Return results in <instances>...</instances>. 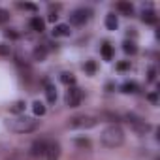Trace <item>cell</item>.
I'll return each instance as SVG.
<instances>
[{
	"label": "cell",
	"instance_id": "obj_1",
	"mask_svg": "<svg viewBox=\"0 0 160 160\" xmlns=\"http://www.w3.org/2000/svg\"><path fill=\"white\" fill-rule=\"evenodd\" d=\"M100 141L108 149H117V147H121L124 143V130L119 124H109V126H106L102 130Z\"/></svg>",
	"mask_w": 160,
	"mask_h": 160
},
{
	"label": "cell",
	"instance_id": "obj_2",
	"mask_svg": "<svg viewBox=\"0 0 160 160\" xmlns=\"http://www.w3.org/2000/svg\"><path fill=\"white\" fill-rule=\"evenodd\" d=\"M40 126V121H36L34 117H17L15 121L10 122V128L15 134H30Z\"/></svg>",
	"mask_w": 160,
	"mask_h": 160
},
{
	"label": "cell",
	"instance_id": "obj_3",
	"mask_svg": "<svg viewBox=\"0 0 160 160\" xmlns=\"http://www.w3.org/2000/svg\"><path fill=\"white\" fill-rule=\"evenodd\" d=\"M98 119L92 117V115H75L68 121V126L70 128H79V130H83V128H92L96 126Z\"/></svg>",
	"mask_w": 160,
	"mask_h": 160
},
{
	"label": "cell",
	"instance_id": "obj_4",
	"mask_svg": "<svg viewBox=\"0 0 160 160\" xmlns=\"http://www.w3.org/2000/svg\"><path fill=\"white\" fill-rule=\"evenodd\" d=\"M81 100H83V91L79 89V87H70L68 89V92H66V104L70 106V108H77L79 104H81Z\"/></svg>",
	"mask_w": 160,
	"mask_h": 160
},
{
	"label": "cell",
	"instance_id": "obj_5",
	"mask_svg": "<svg viewBox=\"0 0 160 160\" xmlns=\"http://www.w3.org/2000/svg\"><path fill=\"white\" fill-rule=\"evenodd\" d=\"M89 17H91V10H87V8H77V10L72 12L70 21L73 25H85L89 21Z\"/></svg>",
	"mask_w": 160,
	"mask_h": 160
},
{
	"label": "cell",
	"instance_id": "obj_6",
	"mask_svg": "<svg viewBox=\"0 0 160 160\" xmlns=\"http://www.w3.org/2000/svg\"><path fill=\"white\" fill-rule=\"evenodd\" d=\"M126 121H128V124H130L138 134H145V132L149 130V124H147L143 119L136 117V115H126Z\"/></svg>",
	"mask_w": 160,
	"mask_h": 160
},
{
	"label": "cell",
	"instance_id": "obj_7",
	"mask_svg": "<svg viewBox=\"0 0 160 160\" xmlns=\"http://www.w3.org/2000/svg\"><path fill=\"white\" fill-rule=\"evenodd\" d=\"M47 141L45 139H36L34 143H32V147H30V156L32 158H42V156H45V152H47Z\"/></svg>",
	"mask_w": 160,
	"mask_h": 160
},
{
	"label": "cell",
	"instance_id": "obj_8",
	"mask_svg": "<svg viewBox=\"0 0 160 160\" xmlns=\"http://www.w3.org/2000/svg\"><path fill=\"white\" fill-rule=\"evenodd\" d=\"M58 156H60V145H58L57 141L49 143V145H47L45 158H47V160H58Z\"/></svg>",
	"mask_w": 160,
	"mask_h": 160
},
{
	"label": "cell",
	"instance_id": "obj_9",
	"mask_svg": "<svg viewBox=\"0 0 160 160\" xmlns=\"http://www.w3.org/2000/svg\"><path fill=\"white\" fill-rule=\"evenodd\" d=\"M43 85H45V96H47V102H49V104H55V100H57V89H55V85L49 81V79H43Z\"/></svg>",
	"mask_w": 160,
	"mask_h": 160
},
{
	"label": "cell",
	"instance_id": "obj_10",
	"mask_svg": "<svg viewBox=\"0 0 160 160\" xmlns=\"http://www.w3.org/2000/svg\"><path fill=\"white\" fill-rule=\"evenodd\" d=\"M70 34H72L70 25H64V23H62V25H57V27L53 28V36H55V38H58V36L64 38V36H70Z\"/></svg>",
	"mask_w": 160,
	"mask_h": 160
},
{
	"label": "cell",
	"instance_id": "obj_11",
	"mask_svg": "<svg viewBox=\"0 0 160 160\" xmlns=\"http://www.w3.org/2000/svg\"><path fill=\"white\" fill-rule=\"evenodd\" d=\"M30 28L36 30V32H43L45 30V21L40 19V17H32L30 19Z\"/></svg>",
	"mask_w": 160,
	"mask_h": 160
},
{
	"label": "cell",
	"instance_id": "obj_12",
	"mask_svg": "<svg viewBox=\"0 0 160 160\" xmlns=\"http://www.w3.org/2000/svg\"><path fill=\"white\" fill-rule=\"evenodd\" d=\"M117 10H119L121 13L128 15V17H130V15L134 13V6H132L130 2H119V4H117Z\"/></svg>",
	"mask_w": 160,
	"mask_h": 160
},
{
	"label": "cell",
	"instance_id": "obj_13",
	"mask_svg": "<svg viewBox=\"0 0 160 160\" xmlns=\"http://www.w3.org/2000/svg\"><path fill=\"white\" fill-rule=\"evenodd\" d=\"M47 51H49V49H47L45 45H38V47L34 49V53H32V55H34V58H36V60H40V62H42V60H45Z\"/></svg>",
	"mask_w": 160,
	"mask_h": 160
},
{
	"label": "cell",
	"instance_id": "obj_14",
	"mask_svg": "<svg viewBox=\"0 0 160 160\" xmlns=\"http://www.w3.org/2000/svg\"><path fill=\"white\" fill-rule=\"evenodd\" d=\"M141 21H143V23H149V25H154V23H156V15H154V12H152V10L143 12V13H141Z\"/></svg>",
	"mask_w": 160,
	"mask_h": 160
},
{
	"label": "cell",
	"instance_id": "obj_15",
	"mask_svg": "<svg viewBox=\"0 0 160 160\" xmlns=\"http://www.w3.org/2000/svg\"><path fill=\"white\" fill-rule=\"evenodd\" d=\"M106 27H108V30H115V28L119 27V19H117V15L109 13V15L106 17Z\"/></svg>",
	"mask_w": 160,
	"mask_h": 160
},
{
	"label": "cell",
	"instance_id": "obj_16",
	"mask_svg": "<svg viewBox=\"0 0 160 160\" xmlns=\"http://www.w3.org/2000/svg\"><path fill=\"white\" fill-rule=\"evenodd\" d=\"M60 81H62L64 85H70V87H73V85H75V77H73V73H68V72H64V73L60 75Z\"/></svg>",
	"mask_w": 160,
	"mask_h": 160
},
{
	"label": "cell",
	"instance_id": "obj_17",
	"mask_svg": "<svg viewBox=\"0 0 160 160\" xmlns=\"http://www.w3.org/2000/svg\"><path fill=\"white\" fill-rule=\"evenodd\" d=\"M75 145H77L79 149H83V151H89V149H91V139H89V138H77V139H75Z\"/></svg>",
	"mask_w": 160,
	"mask_h": 160
},
{
	"label": "cell",
	"instance_id": "obj_18",
	"mask_svg": "<svg viewBox=\"0 0 160 160\" xmlns=\"http://www.w3.org/2000/svg\"><path fill=\"white\" fill-rule=\"evenodd\" d=\"M102 57H104L106 60H111V58H113V47H111L108 42L102 45Z\"/></svg>",
	"mask_w": 160,
	"mask_h": 160
},
{
	"label": "cell",
	"instance_id": "obj_19",
	"mask_svg": "<svg viewBox=\"0 0 160 160\" xmlns=\"http://www.w3.org/2000/svg\"><path fill=\"white\" fill-rule=\"evenodd\" d=\"M25 106H27V104H25L23 100H17V102H13V104L10 106V111H12V113H23V111H25Z\"/></svg>",
	"mask_w": 160,
	"mask_h": 160
},
{
	"label": "cell",
	"instance_id": "obj_20",
	"mask_svg": "<svg viewBox=\"0 0 160 160\" xmlns=\"http://www.w3.org/2000/svg\"><path fill=\"white\" fill-rule=\"evenodd\" d=\"M32 111H34V115L42 117V115H45V106H43L42 102H34V104H32Z\"/></svg>",
	"mask_w": 160,
	"mask_h": 160
},
{
	"label": "cell",
	"instance_id": "obj_21",
	"mask_svg": "<svg viewBox=\"0 0 160 160\" xmlns=\"http://www.w3.org/2000/svg\"><path fill=\"white\" fill-rule=\"evenodd\" d=\"M121 91L126 92V94H130V92H136V91H138V85H136V83H124V85L121 87Z\"/></svg>",
	"mask_w": 160,
	"mask_h": 160
},
{
	"label": "cell",
	"instance_id": "obj_22",
	"mask_svg": "<svg viewBox=\"0 0 160 160\" xmlns=\"http://www.w3.org/2000/svg\"><path fill=\"white\" fill-rule=\"evenodd\" d=\"M21 10H27V12H38V6L36 4H30V2H21V4H17Z\"/></svg>",
	"mask_w": 160,
	"mask_h": 160
},
{
	"label": "cell",
	"instance_id": "obj_23",
	"mask_svg": "<svg viewBox=\"0 0 160 160\" xmlns=\"http://www.w3.org/2000/svg\"><path fill=\"white\" fill-rule=\"evenodd\" d=\"M122 49H124V53H130V55H134L138 49H136V45L132 43V42H124V45H122Z\"/></svg>",
	"mask_w": 160,
	"mask_h": 160
},
{
	"label": "cell",
	"instance_id": "obj_24",
	"mask_svg": "<svg viewBox=\"0 0 160 160\" xmlns=\"http://www.w3.org/2000/svg\"><path fill=\"white\" fill-rule=\"evenodd\" d=\"M6 38H10V40H19V32H15L13 28H10V30H6Z\"/></svg>",
	"mask_w": 160,
	"mask_h": 160
},
{
	"label": "cell",
	"instance_id": "obj_25",
	"mask_svg": "<svg viewBox=\"0 0 160 160\" xmlns=\"http://www.w3.org/2000/svg\"><path fill=\"white\" fill-rule=\"evenodd\" d=\"M12 53V49H10V45H6V43H0V55H10Z\"/></svg>",
	"mask_w": 160,
	"mask_h": 160
},
{
	"label": "cell",
	"instance_id": "obj_26",
	"mask_svg": "<svg viewBox=\"0 0 160 160\" xmlns=\"http://www.w3.org/2000/svg\"><path fill=\"white\" fill-rule=\"evenodd\" d=\"M85 70H87L89 73H94V72H96V66H94V62H92V60H89V62L85 64Z\"/></svg>",
	"mask_w": 160,
	"mask_h": 160
},
{
	"label": "cell",
	"instance_id": "obj_27",
	"mask_svg": "<svg viewBox=\"0 0 160 160\" xmlns=\"http://www.w3.org/2000/svg\"><path fill=\"white\" fill-rule=\"evenodd\" d=\"M8 19H10V13L6 10H0V23H6Z\"/></svg>",
	"mask_w": 160,
	"mask_h": 160
},
{
	"label": "cell",
	"instance_id": "obj_28",
	"mask_svg": "<svg viewBox=\"0 0 160 160\" xmlns=\"http://www.w3.org/2000/svg\"><path fill=\"white\" fill-rule=\"evenodd\" d=\"M128 68H130V62H119V64H117V70H119V72H124V70H128Z\"/></svg>",
	"mask_w": 160,
	"mask_h": 160
},
{
	"label": "cell",
	"instance_id": "obj_29",
	"mask_svg": "<svg viewBox=\"0 0 160 160\" xmlns=\"http://www.w3.org/2000/svg\"><path fill=\"white\" fill-rule=\"evenodd\" d=\"M154 77H156V70L151 68V70H149V81H154Z\"/></svg>",
	"mask_w": 160,
	"mask_h": 160
},
{
	"label": "cell",
	"instance_id": "obj_30",
	"mask_svg": "<svg viewBox=\"0 0 160 160\" xmlns=\"http://www.w3.org/2000/svg\"><path fill=\"white\" fill-rule=\"evenodd\" d=\"M149 100H151L152 104H156V102H158V96H156V92H151V94H149Z\"/></svg>",
	"mask_w": 160,
	"mask_h": 160
},
{
	"label": "cell",
	"instance_id": "obj_31",
	"mask_svg": "<svg viewBox=\"0 0 160 160\" xmlns=\"http://www.w3.org/2000/svg\"><path fill=\"white\" fill-rule=\"evenodd\" d=\"M57 19H58V15H57V13H51V15H49V21H51V23H55Z\"/></svg>",
	"mask_w": 160,
	"mask_h": 160
}]
</instances>
